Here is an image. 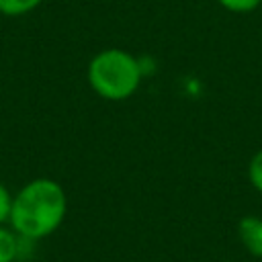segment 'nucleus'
I'll return each mask as SVG.
<instances>
[{
    "label": "nucleus",
    "instance_id": "obj_1",
    "mask_svg": "<svg viewBox=\"0 0 262 262\" xmlns=\"http://www.w3.org/2000/svg\"><path fill=\"white\" fill-rule=\"evenodd\" d=\"M66 213L63 186L51 178H35L12 196L8 223L23 239L37 242L51 235L63 223Z\"/></svg>",
    "mask_w": 262,
    "mask_h": 262
},
{
    "label": "nucleus",
    "instance_id": "obj_2",
    "mask_svg": "<svg viewBox=\"0 0 262 262\" xmlns=\"http://www.w3.org/2000/svg\"><path fill=\"white\" fill-rule=\"evenodd\" d=\"M90 88L106 100L131 98L141 84V63L125 49L108 47L98 51L88 63Z\"/></svg>",
    "mask_w": 262,
    "mask_h": 262
},
{
    "label": "nucleus",
    "instance_id": "obj_3",
    "mask_svg": "<svg viewBox=\"0 0 262 262\" xmlns=\"http://www.w3.org/2000/svg\"><path fill=\"white\" fill-rule=\"evenodd\" d=\"M237 237L254 258H262V217L258 215L242 217L237 223Z\"/></svg>",
    "mask_w": 262,
    "mask_h": 262
},
{
    "label": "nucleus",
    "instance_id": "obj_4",
    "mask_svg": "<svg viewBox=\"0 0 262 262\" xmlns=\"http://www.w3.org/2000/svg\"><path fill=\"white\" fill-rule=\"evenodd\" d=\"M20 252V235L6 225H0V262H14Z\"/></svg>",
    "mask_w": 262,
    "mask_h": 262
},
{
    "label": "nucleus",
    "instance_id": "obj_5",
    "mask_svg": "<svg viewBox=\"0 0 262 262\" xmlns=\"http://www.w3.org/2000/svg\"><path fill=\"white\" fill-rule=\"evenodd\" d=\"M43 0H0V14L4 16H20L35 10Z\"/></svg>",
    "mask_w": 262,
    "mask_h": 262
},
{
    "label": "nucleus",
    "instance_id": "obj_6",
    "mask_svg": "<svg viewBox=\"0 0 262 262\" xmlns=\"http://www.w3.org/2000/svg\"><path fill=\"white\" fill-rule=\"evenodd\" d=\"M248 178H250V184L262 194V149H258L250 164H248Z\"/></svg>",
    "mask_w": 262,
    "mask_h": 262
},
{
    "label": "nucleus",
    "instance_id": "obj_7",
    "mask_svg": "<svg viewBox=\"0 0 262 262\" xmlns=\"http://www.w3.org/2000/svg\"><path fill=\"white\" fill-rule=\"evenodd\" d=\"M225 10L229 12H237V14H244V12H252L256 10L262 0H217Z\"/></svg>",
    "mask_w": 262,
    "mask_h": 262
},
{
    "label": "nucleus",
    "instance_id": "obj_8",
    "mask_svg": "<svg viewBox=\"0 0 262 262\" xmlns=\"http://www.w3.org/2000/svg\"><path fill=\"white\" fill-rule=\"evenodd\" d=\"M10 209H12V194L8 188L0 182V225H6L10 219Z\"/></svg>",
    "mask_w": 262,
    "mask_h": 262
}]
</instances>
